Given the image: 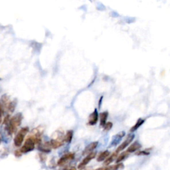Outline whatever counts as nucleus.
I'll return each instance as SVG.
<instances>
[{
  "mask_svg": "<svg viewBox=\"0 0 170 170\" xmlns=\"http://www.w3.org/2000/svg\"><path fill=\"white\" fill-rule=\"evenodd\" d=\"M23 120V115L21 113H18L10 119L9 122L5 125V130L9 136L16 132L18 127L20 126Z\"/></svg>",
  "mask_w": 170,
  "mask_h": 170,
  "instance_id": "obj_1",
  "label": "nucleus"
},
{
  "mask_svg": "<svg viewBox=\"0 0 170 170\" xmlns=\"http://www.w3.org/2000/svg\"><path fill=\"white\" fill-rule=\"evenodd\" d=\"M36 144L35 138L32 134H30L25 140L24 144L20 149V152L21 154H26L31 151L33 150L35 148V146Z\"/></svg>",
  "mask_w": 170,
  "mask_h": 170,
  "instance_id": "obj_2",
  "label": "nucleus"
},
{
  "mask_svg": "<svg viewBox=\"0 0 170 170\" xmlns=\"http://www.w3.org/2000/svg\"><path fill=\"white\" fill-rule=\"evenodd\" d=\"M29 132L28 127H24L21 128L20 131L18 132L16 137L14 138V144L16 147H20L22 144L23 140L25 139V136Z\"/></svg>",
  "mask_w": 170,
  "mask_h": 170,
  "instance_id": "obj_3",
  "label": "nucleus"
},
{
  "mask_svg": "<svg viewBox=\"0 0 170 170\" xmlns=\"http://www.w3.org/2000/svg\"><path fill=\"white\" fill-rule=\"evenodd\" d=\"M96 155V153H95V152H92V153H90V154H88V156H87L86 158H84L83 159V160H82L81 162L80 163V164L78 165V168L82 169L83 167H84L89 162H90L91 160H92V159H93L95 158Z\"/></svg>",
  "mask_w": 170,
  "mask_h": 170,
  "instance_id": "obj_4",
  "label": "nucleus"
},
{
  "mask_svg": "<svg viewBox=\"0 0 170 170\" xmlns=\"http://www.w3.org/2000/svg\"><path fill=\"white\" fill-rule=\"evenodd\" d=\"M134 138V134L129 135L128 136V138L126 139V140H125V141L123 142V143L121 144V145L118 148V149H117L116 151V152L118 153V152H121V151L124 150V149L126 148L127 146H128L129 144L133 141Z\"/></svg>",
  "mask_w": 170,
  "mask_h": 170,
  "instance_id": "obj_5",
  "label": "nucleus"
},
{
  "mask_svg": "<svg viewBox=\"0 0 170 170\" xmlns=\"http://www.w3.org/2000/svg\"><path fill=\"white\" fill-rule=\"evenodd\" d=\"M74 158V154H72V153H69V154H67L61 158L58 161V165H63L66 164V163L69 162V161L73 160Z\"/></svg>",
  "mask_w": 170,
  "mask_h": 170,
  "instance_id": "obj_6",
  "label": "nucleus"
},
{
  "mask_svg": "<svg viewBox=\"0 0 170 170\" xmlns=\"http://www.w3.org/2000/svg\"><path fill=\"white\" fill-rule=\"evenodd\" d=\"M98 118V114L97 110L95 109L94 111L89 116L88 118V125L90 126H94L97 123Z\"/></svg>",
  "mask_w": 170,
  "mask_h": 170,
  "instance_id": "obj_7",
  "label": "nucleus"
},
{
  "mask_svg": "<svg viewBox=\"0 0 170 170\" xmlns=\"http://www.w3.org/2000/svg\"><path fill=\"white\" fill-rule=\"evenodd\" d=\"M98 144V142H92V143H90V144H88V145L85 148L82 154L83 155L90 154V153H92V151L97 147Z\"/></svg>",
  "mask_w": 170,
  "mask_h": 170,
  "instance_id": "obj_8",
  "label": "nucleus"
},
{
  "mask_svg": "<svg viewBox=\"0 0 170 170\" xmlns=\"http://www.w3.org/2000/svg\"><path fill=\"white\" fill-rule=\"evenodd\" d=\"M51 145L50 142H45V143L42 144V145H39V149L42 152L49 153L51 150Z\"/></svg>",
  "mask_w": 170,
  "mask_h": 170,
  "instance_id": "obj_9",
  "label": "nucleus"
},
{
  "mask_svg": "<svg viewBox=\"0 0 170 170\" xmlns=\"http://www.w3.org/2000/svg\"><path fill=\"white\" fill-rule=\"evenodd\" d=\"M142 146L138 142H135L134 143H133L130 147L128 148L127 152L128 153H133L139 150L140 148H141Z\"/></svg>",
  "mask_w": 170,
  "mask_h": 170,
  "instance_id": "obj_10",
  "label": "nucleus"
},
{
  "mask_svg": "<svg viewBox=\"0 0 170 170\" xmlns=\"http://www.w3.org/2000/svg\"><path fill=\"white\" fill-rule=\"evenodd\" d=\"M108 112H103L100 114V120H101V126L105 127L106 124V120L108 118Z\"/></svg>",
  "mask_w": 170,
  "mask_h": 170,
  "instance_id": "obj_11",
  "label": "nucleus"
},
{
  "mask_svg": "<svg viewBox=\"0 0 170 170\" xmlns=\"http://www.w3.org/2000/svg\"><path fill=\"white\" fill-rule=\"evenodd\" d=\"M144 122H145V120H144V119H142V118H140L138 119V120L136 122V124L134 125V126H132L131 128L130 129V132H135L136 130H138L139 128L142 126V124H144Z\"/></svg>",
  "mask_w": 170,
  "mask_h": 170,
  "instance_id": "obj_12",
  "label": "nucleus"
},
{
  "mask_svg": "<svg viewBox=\"0 0 170 170\" xmlns=\"http://www.w3.org/2000/svg\"><path fill=\"white\" fill-rule=\"evenodd\" d=\"M125 136V132H121L118 133V134L116 136V137L114 138L113 141L112 142V146H115L120 141L121 138H122Z\"/></svg>",
  "mask_w": 170,
  "mask_h": 170,
  "instance_id": "obj_13",
  "label": "nucleus"
},
{
  "mask_svg": "<svg viewBox=\"0 0 170 170\" xmlns=\"http://www.w3.org/2000/svg\"><path fill=\"white\" fill-rule=\"evenodd\" d=\"M110 156V152L106 150L104 151L103 152H102L101 154L98 156L97 158V161H103L105 160V159H107L108 158V156Z\"/></svg>",
  "mask_w": 170,
  "mask_h": 170,
  "instance_id": "obj_14",
  "label": "nucleus"
},
{
  "mask_svg": "<svg viewBox=\"0 0 170 170\" xmlns=\"http://www.w3.org/2000/svg\"><path fill=\"white\" fill-rule=\"evenodd\" d=\"M50 144H51V145L52 148L57 149L59 147H61V146L63 145V142H61V141H59V140L52 139L51 140Z\"/></svg>",
  "mask_w": 170,
  "mask_h": 170,
  "instance_id": "obj_15",
  "label": "nucleus"
},
{
  "mask_svg": "<svg viewBox=\"0 0 170 170\" xmlns=\"http://www.w3.org/2000/svg\"><path fill=\"white\" fill-rule=\"evenodd\" d=\"M117 154H118V153H114V154H112L111 156L110 157H108V158L106 159L105 162L104 163V164L105 165H110V163H111L112 161H113L114 159H115L117 158Z\"/></svg>",
  "mask_w": 170,
  "mask_h": 170,
  "instance_id": "obj_16",
  "label": "nucleus"
},
{
  "mask_svg": "<svg viewBox=\"0 0 170 170\" xmlns=\"http://www.w3.org/2000/svg\"><path fill=\"white\" fill-rule=\"evenodd\" d=\"M73 130H69L68 131L67 134H66L65 136V142H68V143H70L72 141V139H73Z\"/></svg>",
  "mask_w": 170,
  "mask_h": 170,
  "instance_id": "obj_17",
  "label": "nucleus"
},
{
  "mask_svg": "<svg viewBox=\"0 0 170 170\" xmlns=\"http://www.w3.org/2000/svg\"><path fill=\"white\" fill-rule=\"evenodd\" d=\"M128 154H129V153L127 151L126 152H123L122 154H121L120 156L118 157V158H117V159H116V162L118 163H120V161H123L124 159H126L127 157L128 156Z\"/></svg>",
  "mask_w": 170,
  "mask_h": 170,
  "instance_id": "obj_18",
  "label": "nucleus"
},
{
  "mask_svg": "<svg viewBox=\"0 0 170 170\" xmlns=\"http://www.w3.org/2000/svg\"><path fill=\"white\" fill-rule=\"evenodd\" d=\"M112 126H113V124H112V122H108L106 124L105 127H104V129H105V131H108V130H110L112 128Z\"/></svg>",
  "mask_w": 170,
  "mask_h": 170,
  "instance_id": "obj_19",
  "label": "nucleus"
},
{
  "mask_svg": "<svg viewBox=\"0 0 170 170\" xmlns=\"http://www.w3.org/2000/svg\"><path fill=\"white\" fill-rule=\"evenodd\" d=\"M149 154H150V152H148L147 150L140 151V152L136 153V155L138 156H148Z\"/></svg>",
  "mask_w": 170,
  "mask_h": 170,
  "instance_id": "obj_20",
  "label": "nucleus"
},
{
  "mask_svg": "<svg viewBox=\"0 0 170 170\" xmlns=\"http://www.w3.org/2000/svg\"><path fill=\"white\" fill-rule=\"evenodd\" d=\"M95 170H106L105 168H98V169H96Z\"/></svg>",
  "mask_w": 170,
  "mask_h": 170,
  "instance_id": "obj_21",
  "label": "nucleus"
},
{
  "mask_svg": "<svg viewBox=\"0 0 170 170\" xmlns=\"http://www.w3.org/2000/svg\"><path fill=\"white\" fill-rule=\"evenodd\" d=\"M69 170H76V168H75V167H71V169H69Z\"/></svg>",
  "mask_w": 170,
  "mask_h": 170,
  "instance_id": "obj_22",
  "label": "nucleus"
},
{
  "mask_svg": "<svg viewBox=\"0 0 170 170\" xmlns=\"http://www.w3.org/2000/svg\"><path fill=\"white\" fill-rule=\"evenodd\" d=\"M83 170H90L89 169H83Z\"/></svg>",
  "mask_w": 170,
  "mask_h": 170,
  "instance_id": "obj_23",
  "label": "nucleus"
}]
</instances>
